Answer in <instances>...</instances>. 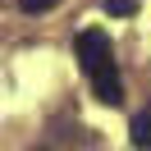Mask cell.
Returning <instances> with one entry per match:
<instances>
[{
  "instance_id": "1",
  "label": "cell",
  "mask_w": 151,
  "mask_h": 151,
  "mask_svg": "<svg viewBox=\"0 0 151 151\" xmlns=\"http://www.w3.org/2000/svg\"><path fill=\"white\" fill-rule=\"evenodd\" d=\"M73 55H78V64H83L87 83H92L96 101L101 105H119L124 101V78H119V64H114L110 32L105 28H83L73 37Z\"/></svg>"
},
{
  "instance_id": "2",
  "label": "cell",
  "mask_w": 151,
  "mask_h": 151,
  "mask_svg": "<svg viewBox=\"0 0 151 151\" xmlns=\"http://www.w3.org/2000/svg\"><path fill=\"white\" fill-rule=\"evenodd\" d=\"M128 137H133V147H137V151H151V101L142 105L137 114H133V124H128Z\"/></svg>"
},
{
  "instance_id": "3",
  "label": "cell",
  "mask_w": 151,
  "mask_h": 151,
  "mask_svg": "<svg viewBox=\"0 0 151 151\" xmlns=\"http://www.w3.org/2000/svg\"><path fill=\"white\" fill-rule=\"evenodd\" d=\"M23 5V14H46V9H55V0H19Z\"/></svg>"
},
{
  "instance_id": "4",
  "label": "cell",
  "mask_w": 151,
  "mask_h": 151,
  "mask_svg": "<svg viewBox=\"0 0 151 151\" xmlns=\"http://www.w3.org/2000/svg\"><path fill=\"white\" fill-rule=\"evenodd\" d=\"M105 14L124 19V14H133V0H105Z\"/></svg>"
},
{
  "instance_id": "5",
  "label": "cell",
  "mask_w": 151,
  "mask_h": 151,
  "mask_svg": "<svg viewBox=\"0 0 151 151\" xmlns=\"http://www.w3.org/2000/svg\"><path fill=\"white\" fill-rule=\"evenodd\" d=\"M37 151H46V147H37Z\"/></svg>"
}]
</instances>
